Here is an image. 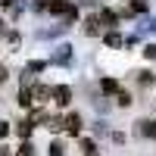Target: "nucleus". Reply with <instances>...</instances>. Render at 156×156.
Here are the masks:
<instances>
[{"mask_svg":"<svg viewBox=\"0 0 156 156\" xmlns=\"http://www.w3.org/2000/svg\"><path fill=\"white\" fill-rule=\"evenodd\" d=\"M84 156H97V153H84Z\"/></svg>","mask_w":156,"mask_h":156,"instance_id":"22","label":"nucleus"},{"mask_svg":"<svg viewBox=\"0 0 156 156\" xmlns=\"http://www.w3.org/2000/svg\"><path fill=\"white\" fill-rule=\"evenodd\" d=\"M147 9V3H144V0H137V3H131V6H128V12H144Z\"/></svg>","mask_w":156,"mask_h":156,"instance_id":"14","label":"nucleus"},{"mask_svg":"<svg viewBox=\"0 0 156 156\" xmlns=\"http://www.w3.org/2000/svg\"><path fill=\"white\" fill-rule=\"evenodd\" d=\"M66 131L69 134H81V115H78V112H69L66 115Z\"/></svg>","mask_w":156,"mask_h":156,"instance_id":"2","label":"nucleus"},{"mask_svg":"<svg viewBox=\"0 0 156 156\" xmlns=\"http://www.w3.org/2000/svg\"><path fill=\"white\" fill-rule=\"evenodd\" d=\"M81 150H84V153H94V140L84 137V140H81Z\"/></svg>","mask_w":156,"mask_h":156,"instance_id":"16","label":"nucleus"},{"mask_svg":"<svg viewBox=\"0 0 156 156\" xmlns=\"http://www.w3.org/2000/svg\"><path fill=\"white\" fill-rule=\"evenodd\" d=\"M50 156H66V150H62V144H56V140H53V144H50Z\"/></svg>","mask_w":156,"mask_h":156,"instance_id":"13","label":"nucleus"},{"mask_svg":"<svg viewBox=\"0 0 156 156\" xmlns=\"http://www.w3.org/2000/svg\"><path fill=\"white\" fill-rule=\"evenodd\" d=\"M144 137H156V122H140V128H137Z\"/></svg>","mask_w":156,"mask_h":156,"instance_id":"8","label":"nucleus"},{"mask_svg":"<svg viewBox=\"0 0 156 156\" xmlns=\"http://www.w3.org/2000/svg\"><path fill=\"white\" fill-rule=\"evenodd\" d=\"M106 44H109V47H122L125 41H122V34H115V31H109V34H106Z\"/></svg>","mask_w":156,"mask_h":156,"instance_id":"10","label":"nucleus"},{"mask_svg":"<svg viewBox=\"0 0 156 156\" xmlns=\"http://www.w3.org/2000/svg\"><path fill=\"white\" fill-rule=\"evenodd\" d=\"M31 103H34V90H31L28 84H22V90H19V106H25V109H28Z\"/></svg>","mask_w":156,"mask_h":156,"instance_id":"3","label":"nucleus"},{"mask_svg":"<svg viewBox=\"0 0 156 156\" xmlns=\"http://www.w3.org/2000/svg\"><path fill=\"white\" fill-rule=\"evenodd\" d=\"M31 128H34V122H31V119H25V122L19 125V134H22L25 140H28V134H31Z\"/></svg>","mask_w":156,"mask_h":156,"instance_id":"9","label":"nucleus"},{"mask_svg":"<svg viewBox=\"0 0 156 156\" xmlns=\"http://www.w3.org/2000/svg\"><path fill=\"white\" fill-rule=\"evenodd\" d=\"M0 156H9V153H6V147H0Z\"/></svg>","mask_w":156,"mask_h":156,"instance_id":"20","label":"nucleus"},{"mask_svg":"<svg viewBox=\"0 0 156 156\" xmlns=\"http://www.w3.org/2000/svg\"><path fill=\"white\" fill-rule=\"evenodd\" d=\"M50 12H72V3H69V0H50Z\"/></svg>","mask_w":156,"mask_h":156,"instance_id":"4","label":"nucleus"},{"mask_svg":"<svg viewBox=\"0 0 156 156\" xmlns=\"http://www.w3.org/2000/svg\"><path fill=\"white\" fill-rule=\"evenodd\" d=\"M16 156H34V147L28 144V140H25V144L19 147V153H16Z\"/></svg>","mask_w":156,"mask_h":156,"instance_id":"11","label":"nucleus"},{"mask_svg":"<svg viewBox=\"0 0 156 156\" xmlns=\"http://www.w3.org/2000/svg\"><path fill=\"white\" fill-rule=\"evenodd\" d=\"M137 75H140V84H153V75L150 72H137Z\"/></svg>","mask_w":156,"mask_h":156,"instance_id":"17","label":"nucleus"},{"mask_svg":"<svg viewBox=\"0 0 156 156\" xmlns=\"http://www.w3.org/2000/svg\"><path fill=\"white\" fill-rule=\"evenodd\" d=\"M0 81H6V69L3 66H0Z\"/></svg>","mask_w":156,"mask_h":156,"instance_id":"19","label":"nucleus"},{"mask_svg":"<svg viewBox=\"0 0 156 156\" xmlns=\"http://www.w3.org/2000/svg\"><path fill=\"white\" fill-rule=\"evenodd\" d=\"M144 56H147V59H156V44H147V47H144Z\"/></svg>","mask_w":156,"mask_h":156,"instance_id":"15","label":"nucleus"},{"mask_svg":"<svg viewBox=\"0 0 156 156\" xmlns=\"http://www.w3.org/2000/svg\"><path fill=\"white\" fill-rule=\"evenodd\" d=\"M53 100H56V106H69V100H72V90H69L66 84L53 87Z\"/></svg>","mask_w":156,"mask_h":156,"instance_id":"1","label":"nucleus"},{"mask_svg":"<svg viewBox=\"0 0 156 156\" xmlns=\"http://www.w3.org/2000/svg\"><path fill=\"white\" fill-rule=\"evenodd\" d=\"M100 22L106 25V28H115V12H112V9H103V12H100Z\"/></svg>","mask_w":156,"mask_h":156,"instance_id":"6","label":"nucleus"},{"mask_svg":"<svg viewBox=\"0 0 156 156\" xmlns=\"http://www.w3.org/2000/svg\"><path fill=\"white\" fill-rule=\"evenodd\" d=\"M119 106H131V94L128 90H119Z\"/></svg>","mask_w":156,"mask_h":156,"instance_id":"12","label":"nucleus"},{"mask_svg":"<svg viewBox=\"0 0 156 156\" xmlns=\"http://www.w3.org/2000/svg\"><path fill=\"white\" fill-rule=\"evenodd\" d=\"M100 87H103V94H119V81L115 78H103Z\"/></svg>","mask_w":156,"mask_h":156,"instance_id":"5","label":"nucleus"},{"mask_svg":"<svg viewBox=\"0 0 156 156\" xmlns=\"http://www.w3.org/2000/svg\"><path fill=\"white\" fill-rule=\"evenodd\" d=\"M0 3H3V6H9V3H12V0H0Z\"/></svg>","mask_w":156,"mask_h":156,"instance_id":"21","label":"nucleus"},{"mask_svg":"<svg viewBox=\"0 0 156 156\" xmlns=\"http://www.w3.org/2000/svg\"><path fill=\"white\" fill-rule=\"evenodd\" d=\"M6 134H9V125H6V122H0V137H6Z\"/></svg>","mask_w":156,"mask_h":156,"instance_id":"18","label":"nucleus"},{"mask_svg":"<svg viewBox=\"0 0 156 156\" xmlns=\"http://www.w3.org/2000/svg\"><path fill=\"white\" fill-rule=\"evenodd\" d=\"M84 31H87V34H97V31H100V16H90V19L84 22Z\"/></svg>","mask_w":156,"mask_h":156,"instance_id":"7","label":"nucleus"}]
</instances>
